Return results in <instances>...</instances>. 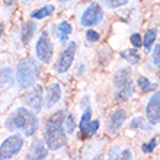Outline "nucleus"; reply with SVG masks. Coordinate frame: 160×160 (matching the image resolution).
Listing matches in <instances>:
<instances>
[{"label": "nucleus", "mask_w": 160, "mask_h": 160, "mask_svg": "<svg viewBox=\"0 0 160 160\" xmlns=\"http://www.w3.org/2000/svg\"><path fill=\"white\" fill-rule=\"evenodd\" d=\"M64 119H66V112L64 111H57L54 115H51L45 122V132H44V141H45L48 150L57 152L66 147L67 144V137L64 132Z\"/></svg>", "instance_id": "f257e3e1"}, {"label": "nucleus", "mask_w": 160, "mask_h": 160, "mask_svg": "<svg viewBox=\"0 0 160 160\" xmlns=\"http://www.w3.org/2000/svg\"><path fill=\"white\" fill-rule=\"evenodd\" d=\"M6 128L9 131H18L21 130L23 131V134L26 137H31L37 132L39 127V122L37 115L32 112V111L26 109V108H19L15 112L10 114V117L6 121Z\"/></svg>", "instance_id": "f03ea898"}, {"label": "nucleus", "mask_w": 160, "mask_h": 160, "mask_svg": "<svg viewBox=\"0 0 160 160\" xmlns=\"http://www.w3.org/2000/svg\"><path fill=\"white\" fill-rule=\"evenodd\" d=\"M39 76V66L34 58L25 57L18 64V83L21 88H31Z\"/></svg>", "instance_id": "7ed1b4c3"}, {"label": "nucleus", "mask_w": 160, "mask_h": 160, "mask_svg": "<svg viewBox=\"0 0 160 160\" xmlns=\"http://www.w3.org/2000/svg\"><path fill=\"white\" fill-rule=\"evenodd\" d=\"M23 137L19 134H12L0 144V160L12 159L23 148Z\"/></svg>", "instance_id": "20e7f679"}, {"label": "nucleus", "mask_w": 160, "mask_h": 160, "mask_svg": "<svg viewBox=\"0 0 160 160\" xmlns=\"http://www.w3.org/2000/svg\"><path fill=\"white\" fill-rule=\"evenodd\" d=\"M103 19V10H102L101 4L92 3L84 9V12L80 16V23L86 28H92V26L99 25Z\"/></svg>", "instance_id": "39448f33"}, {"label": "nucleus", "mask_w": 160, "mask_h": 160, "mask_svg": "<svg viewBox=\"0 0 160 160\" xmlns=\"http://www.w3.org/2000/svg\"><path fill=\"white\" fill-rule=\"evenodd\" d=\"M35 54H37V58L44 64H48L52 58V42L47 32H42L39 35L38 41L35 44Z\"/></svg>", "instance_id": "423d86ee"}, {"label": "nucleus", "mask_w": 160, "mask_h": 160, "mask_svg": "<svg viewBox=\"0 0 160 160\" xmlns=\"http://www.w3.org/2000/svg\"><path fill=\"white\" fill-rule=\"evenodd\" d=\"M77 51V44L74 41H72L66 47V50L61 52L58 58V63H57V72L58 73H66L68 68L72 67L73 61H74V55H76Z\"/></svg>", "instance_id": "0eeeda50"}, {"label": "nucleus", "mask_w": 160, "mask_h": 160, "mask_svg": "<svg viewBox=\"0 0 160 160\" xmlns=\"http://www.w3.org/2000/svg\"><path fill=\"white\" fill-rule=\"evenodd\" d=\"M146 118L152 125L160 124V90L148 99L146 105Z\"/></svg>", "instance_id": "6e6552de"}, {"label": "nucleus", "mask_w": 160, "mask_h": 160, "mask_svg": "<svg viewBox=\"0 0 160 160\" xmlns=\"http://www.w3.org/2000/svg\"><path fill=\"white\" fill-rule=\"evenodd\" d=\"M26 103L31 106V109H34V112H39L42 109V101H44V90L42 86L37 84L31 89V92L25 95Z\"/></svg>", "instance_id": "1a4fd4ad"}, {"label": "nucleus", "mask_w": 160, "mask_h": 160, "mask_svg": "<svg viewBox=\"0 0 160 160\" xmlns=\"http://www.w3.org/2000/svg\"><path fill=\"white\" fill-rule=\"evenodd\" d=\"M125 118H127V112L124 109H117L115 112H112L109 117V121H108V131L111 134H115L122 127Z\"/></svg>", "instance_id": "9d476101"}, {"label": "nucleus", "mask_w": 160, "mask_h": 160, "mask_svg": "<svg viewBox=\"0 0 160 160\" xmlns=\"http://www.w3.org/2000/svg\"><path fill=\"white\" fill-rule=\"evenodd\" d=\"M61 98V88L58 83H52L47 90V98H45V108L51 109L54 105H57Z\"/></svg>", "instance_id": "9b49d317"}, {"label": "nucleus", "mask_w": 160, "mask_h": 160, "mask_svg": "<svg viewBox=\"0 0 160 160\" xmlns=\"http://www.w3.org/2000/svg\"><path fill=\"white\" fill-rule=\"evenodd\" d=\"M45 141L42 143V140H35L32 147L29 150V154H28V159H47L48 156V147L44 146Z\"/></svg>", "instance_id": "f8f14e48"}, {"label": "nucleus", "mask_w": 160, "mask_h": 160, "mask_svg": "<svg viewBox=\"0 0 160 160\" xmlns=\"http://www.w3.org/2000/svg\"><path fill=\"white\" fill-rule=\"evenodd\" d=\"M134 92H135V84L130 82L128 84H125V86H122V88L118 89V92L115 93V102H117V103H121V102L128 101L130 98H132Z\"/></svg>", "instance_id": "ddd939ff"}, {"label": "nucleus", "mask_w": 160, "mask_h": 160, "mask_svg": "<svg viewBox=\"0 0 160 160\" xmlns=\"http://www.w3.org/2000/svg\"><path fill=\"white\" fill-rule=\"evenodd\" d=\"M90 121H92V108H90V105H88L84 106L83 114H82V118H80V122H79L80 132L89 134V124H90Z\"/></svg>", "instance_id": "4468645a"}, {"label": "nucleus", "mask_w": 160, "mask_h": 160, "mask_svg": "<svg viewBox=\"0 0 160 160\" xmlns=\"http://www.w3.org/2000/svg\"><path fill=\"white\" fill-rule=\"evenodd\" d=\"M130 82L131 80H130V70H128V68H121V70H118V72L115 73L114 84L117 86V89L125 86V84H128Z\"/></svg>", "instance_id": "2eb2a0df"}, {"label": "nucleus", "mask_w": 160, "mask_h": 160, "mask_svg": "<svg viewBox=\"0 0 160 160\" xmlns=\"http://www.w3.org/2000/svg\"><path fill=\"white\" fill-rule=\"evenodd\" d=\"M54 10H55L54 4H45V6H42V8L34 10V12L31 13V18H32V19H45V18L51 16V15L54 13Z\"/></svg>", "instance_id": "dca6fc26"}, {"label": "nucleus", "mask_w": 160, "mask_h": 160, "mask_svg": "<svg viewBox=\"0 0 160 160\" xmlns=\"http://www.w3.org/2000/svg\"><path fill=\"white\" fill-rule=\"evenodd\" d=\"M34 32H35V23L34 22H28L25 23V26L22 28L21 31V38L23 44H28L31 41V38L34 37Z\"/></svg>", "instance_id": "f3484780"}, {"label": "nucleus", "mask_w": 160, "mask_h": 160, "mask_svg": "<svg viewBox=\"0 0 160 160\" xmlns=\"http://www.w3.org/2000/svg\"><path fill=\"white\" fill-rule=\"evenodd\" d=\"M156 38H157V29L156 28H152V29H148L147 32H146V35H144V38H143V47L146 48V51L152 50V45L154 44Z\"/></svg>", "instance_id": "a211bd4d"}, {"label": "nucleus", "mask_w": 160, "mask_h": 160, "mask_svg": "<svg viewBox=\"0 0 160 160\" xmlns=\"http://www.w3.org/2000/svg\"><path fill=\"white\" fill-rule=\"evenodd\" d=\"M121 57L124 60H127L128 63H131V64H138L140 60H141V57H140V54L137 52V50H125V51H122Z\"/></svg>", "instance_id": "6ab92c4d"}, {"label": "nucleus", "mask_w": 160, "mask_h": 160, "mask_svg": "<svg viewBox=\"0 0 160 160\" xmlns=\"http://www.w3.org/2000/svg\"><path fill=\"white\" fill-rule=\"evenodd\" d=\"M57 29H58L60 39H61V41H67V35H68V34H72L73 28H72V25H70L68 22L63 21L58 26H57Z\"/></svg>", "instance_id": "aec40b11"}, {"label": "nucleus", "mask_w": 160, "mask_h": 160, "mask_svg": "<svg viewBox=\"0 0 160 160\" xmlns=\"http://www.w3.org/2000/svg\"><path fill=\"white\" fill-rule=\"evenodd\" d=\"M130 0H101V3L105 6V8L114 10V9H119L122 6H125Z\"/></svg>", "instance_id": "412c9836"}, {"label": "nucleus", "mask_w": 160, "mask_h": 160, "mask_svg": "<svg viewBox=\"0 0 160 160\" xmlns=\"http://www.w3.org/2000/svg\"><path fill=\"white\" fill-rule=\"evenodd\" d=\"M137 86H138L141 90H144V92H147V90H152V89H154L157 86V84L154 83H150V80L147 79V77H138V80H137Z\"/></svg>", "instance_id": "4be33fe9"}, {"label": "nucleus", "mask_w": 160, "mask_h": 160, "mask_svg": "<svg viewBox=\"0 0 160 160\" xmlns=\"http://www.w3.org/2000/svg\"><path fill=\"white\" fill-rule=\"evenodd\" d=\"M66 131H67L68 134H73L74 132V130H76V121H74V115L70 114L68 112L67 115H66Z\"/></svg>", "instance_id": "5701e85b"}, {"label": "nucleus", "mask_w": 160, "mask_h": 160, "mask_svg": "<svg viewBox=\"0 0 160 160\" xmlns=\"http://www.w3.org/2000/svg\"><path fill=\"white\" fill-rule=\"evenodd\" d=\"M10 76H12V70L9 67H2L0 68V84L8 83L10 80Z\"/></svg>", "instance_id": "b1692460"}, {"label": "nucleus", "mask_w": 160, "mask_h": 160, "mask_svg": "<svg viewBox=\"0 0 160 160\" xmlns=\"http://www.w3.org/2000/svg\"><path fill=\"white\" fill-rule=\"evenodd\" d=\"M156 147H157V140L152 138L148 143H144L143 146H141V150H143V153H153Z\"/></svg>", "instance_id": "393cba45"}, {"label": "nucleus", "mask_w": 160, "mask_h": 160, "mask_svg": "<svg viewBox=\"0 0 160 160\" xmlns=\"http://www.w3.org/2000/svg\"><path fill=\"white\" fill-rule=\"evenodd\" d=\"M152 60L154 66H160V41L157 42V45L154 47V50L152 52Z\"/></svg>", "instance_id": "a878e982"}, {"label": "nucleus", "mask_w": 160, "mask_h": 160, "mask_svg": "<svg viewBox=\"0 0 160 160\" xmlns=\"http://www.w3.org/2000/svg\"><path fill=\"white\" fill-rule=\"evenodd\" d=\"M130 42L131 45L134 47V48H140V47H143V39H141V37H140L138 34H132L130 37Z\"/></svg>", "instance_id": "bb28decb"}, {"label": "nucleus", "mask_w": 160, "mask_h": 160, "mask_svg": "<svg viewBox=\"0 0 160 160\" xmlns=\"http://www.w3.org/2000/svg\"><path fill=\"white\" fill-rule=\"evenodd\" d=\"M99 130V121L98 119H92L89 124V135H93L95 132H98Z\"/></svg>", "instance_id": "cd10ccee"}, {"label": "nucleus", "mask_w": 160, "mask_h": 160, "mask_svg": "<svg viewBox=\"0 0 160 160\" xmlns=\"http://www.w3.org/2000/svg\"><path fill=\"white\" fill-rule=\"evenodd\" d=\"M144 124H146V121H144L141 117H137V118H132V121L130 122V127L131 128H140V127H143Z\"/></svg>", "instance_id": "c85d7f7f"}, {"label": "nucleus", "mask_w": 160, "mask_h": 160, "mask_svg": "<svg viewBox=\"0 0 160 160\" xmlns=\"http://www.w3.org/2000/svg\"><path fill=\"white\" fill-rule=\"evenodd\" d=\"M86 38H88L89 41H92V42H96L98 39H99V34H98L96 31L89 29L88 32H86Z\"/></svg>", "instance_id": "c756f323"}, {"label": "nucleus", "mask_w": 160, "mask_h": 160, "mask_svg": "<svg viewBox=\"0 0 160 160\" xmlns=\"http://www.w3.org/2000/svg\"><path fill=\"white\" fill-rule=\"evenodd\" d=\"M121 159H132V153H131V150H122L121 152Z\"/></svg>", "instance_id": "7c9ffc66"}, {"label": "nucleus", "mask_w": 160, "mask_h": 160, "mask_svg": "<svg viewBox=\"0 0 160 160\" xmlns=\"http://www.w3.org/2000/svg\"><path fill=\"white\" fill-rule=\"evenodd\" d=\"M83 73H84V64H83V63H80L79 68H76V74H77V76H82Z\"/></svg>", "instance_id": "2f4dec72"}, {"label": "nucleus", "mask_w": 160, "mask_h": 160, "mask_svg": "<svg viewBox=\"0 0 160 160\" xmlns=\"http://www.w3.org/2000/svg\"><path fill=\"white\" fill-rule=\"evenodd\" d=\"M13 0H6V3H12Z\"/></svg>", "instance_id": "473e14b6"}, {"label": "nucleus", "mask_w": 160, "mask_h": 160, "mask_svg": "<svg viewBox=\"0 0 160 160\" xmlns=\"http://www.w3.org/2000/svg\"><path fill=\"white\" fill-rule=\"evenodd\" d=\"M23 2H25V3H28V2H34V0H23Z\"/></svg>", "instance_id": "72a5a7b5"}, {"label": "nucleus", "mask_w": 160, "mask_h": 160, "mask_svg": "<svg viewBox=\"0 0 160 160\" xmlns=\"http://www.w3.org/2000/svg\"><path fill=\"white\" fill-rule=\"evenodd\" d=\"M2 31H3V28H2V25H0V35H2Z\"/></svg>", "instance_id": "f704fd0d"}, {"label": "nucleus", "mask_w": 160, "mask_h": 160, "mask_svg": "<svg viewBox=\"0 0 160 160\" xmlns=\"http://www.w3.org/2000/svg\"><path fill=\"white\" fill-rule=\"evenodd\" d=\"M60 2H68V0H60Z\"/></svg>", "instance_id": "c9c22d12"}]
</instances>
